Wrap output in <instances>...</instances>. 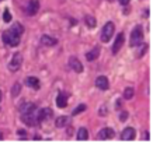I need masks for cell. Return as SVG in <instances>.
I'll list each match as a JSON object with an SVG mask.
<instances>
[{"instance_id": "7a4b0ae2", "label": "cell", "mask_w": 160, "mask_h": 151, "mask_svg": "<svg viewBox=\"0 0 160 151\" xmlns=\"http://www.w3.org/2000/svg\"><path fill=\"white\" fill-rule=\"evenodd\" d=\"M143 39V31H142V27L140 25H136L133 31L131 32V46H138Z\"/></svg>"}, {"instance_id": "9c48e42d", "label": "cell", "mask_w": 160, "mask_h": 151, "mask_svg": "<svg viewBox=\"0 0 160 151\" xmlns=\"http://www.w3.org/2000/svg\"><path fill=\"white\" fill-rule=\"evenodd\" d=\"M124 42H125V35H124L122 32H119L118 35H117V38H115L114 45H112V53H118L119 50H121V48H122Z\"/></svg>"}, {"instance_id": "f546056e", "label": "cell", "mask_w": 160, "mask_h": 151, "mask_svg": "<svg viewBox=\"0 0 160 151\" xmlns=\"http://www.w3.org/2000/svg\"><path fill=\"white\" fill-rule=\"evenodd\" d=\"M72 133H73V129H72V127H70V129H67V134H72Z\"/></svg>"}, {"instance_id": "4316f807", "label": "cell", "mask_w": 160, "mask_h": 151, "mask_svg": "<svg viewBox=\"0 0 160 151\" xmlns=\"http://www.w3.org/2000/svg\"><path fill=\"white\" fill-rule=\"evenodd\" d=\"M121 106H122V105H121V101H119V99H118V101L115 102V108H117V109H119Z\"/></svg>"}, {"instance_id": "ba28073f", "label": "cell", "mask_w": 160, "mask_h": 151, "mask_svg": "<svg viewBox=\"0 0 160 151\" xmlns=\"http://www.w3.org/2000/svg\"><path fill=\"white\" fill-rule=\"evenodd\" d=\"M115 136V131H114V129H111V127H104L103 130H100L99 131V140H110V139H112Z\"/></svg>"}, {"instance_id": "d6986e66", "label": "cell", "mask_w": 160, "mask_h": 151, "mask_svg": "<svg viewBox=\"0 0 160 151\" xmlns=\"http://www.w3.org/2000/svg\"><path fill=\"white\" fill-rule=\"evenodd\" d=\"M84 23H86V25L89 28H94L96 24H97V20L93 16H86L84 17Z\"/></svg>"}, {"instance_id": "484cf974", "label": "cell", "mask_w": 160, "mask_h": 151, "mask_svg": "<svg viewBox=\"0 0 160 151\" xmlns=\"http://www.w3.org/2000/svg\"><path fill=\"white\" fill-rule=\"evenodd\" d=\"M128 118H129V115H128V112H122V113L119 115V120H121V122H125V120H127Z\"/></svg>"}, {"instance_id": "cb8c5ba5", "label": "cell", "mask_w": 160, "mask_h": 151, "mask_svg": "<svg viewBox=\"0 0 160 151\" xmlns=\"http://www.w3.org/2000/svg\"><path fill=\"white\" fill-rule=\"evenodd\" d=\"M3 21L4 23H10V21H11V16H10V11H8L7 8H6L3 13Z\"/></svg>"}, {"instance_id": "f1b7e54d", "label": "cell", "mask_w": 160, "mask_h": 151, "mask_svg": "<svg viewBox=\"0 0 160 151\" xmlns=\"http://www.w3.org/2000/svg\"><path fill=\"white\" fill-rule=\"evenodd\" d=\"M119 2H121V4H124V6H125V4H128L131 0H119Z\"/></svg>"}, {"instance_id": "1f68e13d", "label": "cell", "mask_w": 160, "mask_h": 151, "mask_svg": "<svg viewBox=\"0 0 160 151\" xmlns=\"http://www.w3.org/2000/svg\"><path fill=\"white\" fill-rule=\"evenodd\" d=\"M0 140H3V133L0 131Z\"/></svg>"}, {"instance_id": "7402d4cb", "label": "cell", "mask_w": 160, "mask_h": 151, "mask_svg": "<svg viewBox=\"0 0 160 151\" xmlns=\"http://www.w3.org/2000/svg\"><path fill=\"white\" fill-rule=\"evenodd\" d=\"M133 94H135V90L132 87H128L124 90V98L125 99H132L133 98Z\"/></svg>"}, {"instance_id": "6da1fadb", "label": "cell", "mask_w": 160, "mask_h": 151, "mask_svg": "<svg viewBox=\"0 0 160 151\" xmlns=\"http://www.w3.org/2000/svg\"><path fill=\"white\" fill-rule=\"evenodd\" d=\"M2 39H3L4 44H8L11 46H17L20 44V35L16 34L14 31H11V29L10 31H4L2 34Z\"/></svg>"}, {"instance_id": "836d02e7", "label": "cell", "mask_w": 160, "mask_h": 151, "mask_svg": "<svg viewBox=\"0 0 160 151\" xmlns=\"http://www.w3.org/2000/svg\"><path fill=\"white\" fill-rule=\"evenodd\" d=\"M0 2H2V0H0Z\"/></svg>"}, {"instance_id": "603a6c76", "label": "cell", "mask_w": 160, "mask_h": 151, "mask_svg": "<svg viewBox=\"0 0 160 151\" xmlns=\"http://www.w3.org/2000/svg\"><path fill=\"white\" fill-rule=\"evenodd\" d=\"M11 31H14L16 34H18V35H21L23 34V31H24V28H23V25L20 24V23H14V25H13Z\"/></svg>"}, {"instance_id": "5bb4252c", "label": "cell", "mask_w": 160, "mask_h": 151, "mask_svg": "<svg viewBox=\"0 0 160 151\" xmlns=\"http://www.w3.org/2000/svg\"><path fill=\"white\" fill-rule=\"evenodd\" d=\"M20 112L21 113H30V112H37V109H35V105L33 102H25L20 106Z\"/></svg>"}, {"instance_id": "4fadbf2b", "label": "cell", "mask_w": 160, "mask_h": 151, "mask_svg": "<svg viewBox=\"0 0 160 151\" xmlns=\"http://www.w3.org/2000/svg\"><path fill=\"white\" fill-rule=\"evenodd\" d=\"M67 97L69 95L66 94V92H61V94L56 97V105L58 108H66L67 105Z\"/></svg>"}, {"instance_id": "9a60e30c", "label": "cell", "mask_w": 160, "mask_h": 151, "mask_svg": "<svg viewBox=\"0 0 160 151\" xmlns=\"http://www.w3.org/2000/svg\"><path fill=\"white\" fill-rule=\"evenodd\" d=\"M41 44L45 46H55L58 44V41L55 38H52L51 35H42L41 37Z\"/></svg>"}, {"instance_id": "d4e9b609", "label": "cell", "mask_w": 160, "mask_h": 151, "mask_svg": "<svg viewBox=\"0 0 160 151\" xmlns=\"http://www.w3.org/2000/svg\"><path fill=\"white\" fill-rule=\"evenodd\" d=\"M83 110H86V105H84V104H80V105L73 110V116H76V115L80 113V112H83Z\"/></svg>"}, {"instance_id": "d6a6232c", "label": "cell", "mask_w": 160, "mask_h": 151, "mask_svg": "<svg viewBox=\"0 0 160 151\" xmlns=\"http://www.w3.org/2000/svg\"><path fill=\"white\" fill-rule=\"evenodd\" d=\"M2 97H3V94H2V91H0V102H2Z\"/></svg>"}, {"instance_id": "3957f363", "label": "cell", "mask_w": 160, "mask_h": 151, "mask_svg": "<svg viewBox=\"0 0 160 151\" xmlns=\"http://www.w3.org/2000/svg\"><path fill=\"white\" fill-rule=\"evenodd\" d=\"M23 65V55L21 53H14L11 57V60L8 63V70L10 71H17Z\"/></svg>"}, {"instance_id": "83f0119b", "label": "cell", "mask_w": 160, "mask_h": 151, "mask_svg": "<svg viewBox=\"0 0 160 151\" xmlns=\"http://www.w3.org/2000/svg\"><path fill=\"white\" fill-rule=\"evenodd\" d=\"M143 140H149V133L148 131H145L143 133Z\"/></svg>"}, {"instance_id": "30bf717a", "label": "cell", "mask_w": 160, "mask_h": 151, "mask_svg": "<svg viewBox=\"0 0 160 151\" xmlns=\"http://www.w3.org/2000/svg\"><path fill=\"white\" fill-rule=\"evenodd\" d=\"M37 116H38V120H39V122H42V120H49L53 116V110L51 109V108H44V109H41L38 112Z\"/></svg>"}, {"instance_id": "277c9868", "label": "cell", "mask_w": 160, "mask_h": 151, "mask_svg": "<svg viewBox=\"0 0 160 151\" xmlns=\"http://www.w3.org/2000/svg\"><path fill=\"white\" fill-rule=\"evenodd\" d=\"M112 35H114V24H112V23H107V24L104 25L103 31H101V41L110 42Z\"/></svg>"}, {"instance_id": "7c38bea8", "label": "cell", "mask_w": 160, "mask_h": 151, "mask_svg": "<svg viewBox=\"0 0 160 151\" xmlns=\"http://www.w3.org/2000/svg\"><path fill=\"white\" fill-rule=\"evenodd\" d=\"M135 134H136V131L133 127H127V129L121 133V139L125 140V141H127V140H133L135 139Z\"/></svg>"}, {"instance_id": "44dd1931", "label": "cell", "mask_w": 160, "mask_h": 151, "mask_svg": "<svg viewBox=\"0 0 160 151\" xmlns=\"http://www.w3.org/2000/svg\"><path fill=\"white\" fill-rule=\"evenodd\" d=\"M77 140H89V133L84 127H80L77 131Z\"/></svg>"}, {"instance_id": "8992f818", "label": "cell", "mask_w": 160, "mask_h": 151, "mask_svg": "<svg viewBox=\"0 0 160 151\" xmlns=\"http://www.w3.org/2000/svg\"><path fill=\"white\" fill-rule=\"evenodd\" d=\"M39 10V2L38 0H31L28 4H27V7H25V13H27V16H35Z\"/></svg>"}, {"instance_id": "2e32d148", "label": "cell", "mask_w": 160, "mask_h": 151, "mask_svg": "<svg viewBox=\"0 0 160 151\" xmlns=\"http://www.w3.org/2000/svg\"><path fill=\"white\" fill-rule=\"evenodd\" d=\"M70 123V118L69 116H59V118L56 119V122H55V125H56L58 129H61V127H66L67 125Z\"/></svg>"}, {"instance_id": "8fae6325", "label": "cell", "mask_w": 160, "mask_h": 151, "mask_svg": "<svg viewBox=\"0 0 160 151\" xmlns=\"http://www.w3.org/2000/svg\"><path fill=\"white\" fill-rule=\"evenodd\" d=\"M96 87L100 88V90H108V87H110L108 78H107L105 76H100V77H97V80H96Z\"/></svg>"}, {"instance_id": "4dcf8cb0", "label": "cell", "mask_w": 160, "mask_h": 151, "mask_svg": "<svg viewBox=\"0 0 160 151\" xmlns=\"http://www.w3.org/2000/svg\"><path fill=\"white\" fill-rule=\"evenodd\" d=\"M18 134L23 136V134H25V131H24V130H18Z\"/></svg>"}, {"instance_id": "5b68a950", "label": "cell", "mask_w": 160, "mask_h": 151, "mask_svg": "<svg viewBox=\"0 0 160 151\" xmlns=\"http://www.w3.org/2000/svg\"><path fill=\"white\" fill-rule=\"evenodd\" d=\"M21 122L28 125V126H35L39 123L38 120V116H37V112H30V113H23L21 116Z\"/></svg>"}, {"instance_id": "ac0fdd59", "label": "cell", "mask_w": 160, "mask_h": 151, "mask_svg": "<svg viewBox=\"0 0 160 151\" xmlns=\"http://www.w3.org/2000/svg\"><path fill=\"white\" fill-rule=\"evenodd\" d=\"M25 84L28 87H31V88H34V90H38L39 88V80H38L37 77H27V80H25Z\"/></svg>"}, {"instance_id": "e0dca14e", "label": "cell", "mask_w": 160, "mask_h": 151, "mask_svg": "<svg viewBox=\"0 0 160 151\" xmlns=\"http://www.w3.org/2000/svg\"><path fill=\"white\" fill-rule=\"evenodd\" d=\"M99 55H100V48H99V46H96L93 50H90V52H87V53H86V59H87L89 62L97 60Z\"/></svg>"}, {"instance_id": "ffe728a7", "label": "cell", "mask_w": 160, "mask_h": 151, "mask_svg": "<svg viewBox=\"0 0 160 151\" xmlns=\"http://www.w3.org/2000/svg\"><path fill=\"white\" fill-rule=\"evenodd\" d=\"M21 92V84L20 83H14V86L11 87V97L13 98H16V97H18Z\"/></svg>"}, {"instance_id": "52a82bcc", "label": "cell", "mask_w": 160, "mask_h": 151, "mask_svg": "<svg viewBox=\"0 0 160 151\" xmlns=\"http://www.w3.org/2000/svg\"><path fill=\"white\" fill-rule=\"evenodd\" d=\"M69 66H70V69L73 70L74 73H82L83 71V65H82V62L79 60L77 57H69Z\"/></svg>"}]
</instances>
